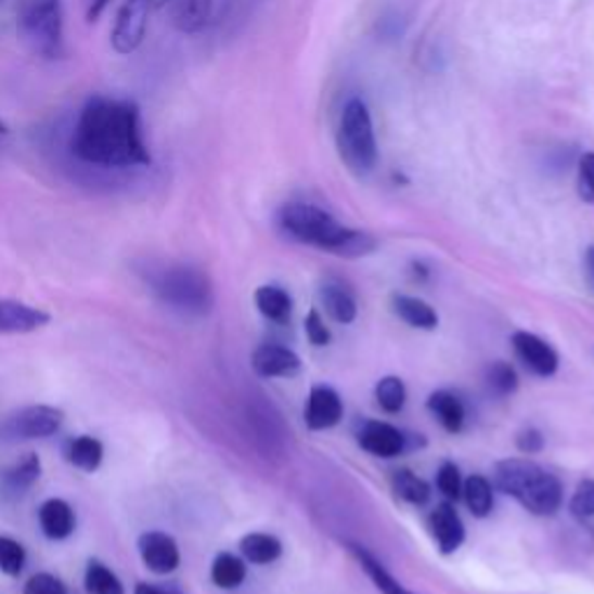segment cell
Masks as SVG:
<instances>
[{
	"label": "cell",
	"instance_id": "1",
	"mask_svg": "<svg viewBox=\"0 0 594 594\" xmlns=\"http://www.w3.org/2000/svg\"><path fill=\"white\" fill-rule=\"evenodd\" d=\"M70 152L87 165L130 170L152 165L142 133V114L133 101L91 95L73 128Z\"/></svg>",
	"mask_w": 594,
	"mask_h": 594
},
{
	"label": "cell",
	"instance_id": "2",
	"mask_svg": "<svg viewBox=\"0 0 594 594\" xmlns=\"http://www.w3.org/2000/svg\"><path fill=\"white\" fill-rule=\"evenodd\" d=\"M279 228L290 240L339 258H365L376 251V240L365 230L344 225L330 211L309 203H288L279 209Z\"/></svg>",
	"mask_w": 594,
	"mask_h": 594
},
{
	"label": "cell",
	"instance_id": "3",
	"mask_svg": "<svg viewBox=\"0 0 594 594\" xmlns=\"http://www.w3.org/2000/svg\"><path fill=\"white\" fill-rule=\"evenodd\" d=\"M494 488L514 498L532 516H555L565 500L559 478L527 457H506L494 465Z\"/></svg>",
	"mask_w": 594,
	"mask_h": 594
},
{
	"label": "cell",
	"instance_id": "4",
	"mask_svg": "<svg viewBox=\"0 0 594 594\" xmlns=\"http://www.w3.org/2000/svg\"><path fill=\"white\" fill-rule=\"evenodd\" d=\"M16 36L30 54L56 61L65 54V12L61 0H16Z\"/></svg>",
	"mask_w": 594,
	"mask_h": 594
},
{
	"label": "cell",
	"instance_id": "5",
	"mask_svg": "<svg viewBox=\"0 0 594 594\" xmlns=\"http://www.w3.org/2000/svg\"><path fill=\"white\" fill-rule=\"evenodd\" d=\"M337 154L356 177H367L378 165V144L367 103L353 95L344 103L337 124Z\"/></svg>",
	"mask_w": 594,
	"mask_h": 594
},
{
	"label": "cell",
	"instance_id": "6",
	"mask_svg": "<svg viewBox=\"0 0 594 594\" xmlns=\"http://www.w3.org/2000/svg\"><path fill=\"white\" fill-rule=\"evenodd\" d=\"M148 286L168 307L203 317L214 307L209 276L193 266H165L148 272Z\"/></svg>",
	"mask_w": 594,
	"mask_h": 594
},
{
	"label": "cell",
	"instance_id": "7",
	"mask_svg": "<svg viewBox=\"0 0 594 594\" xmlns=\"http://www.w3.org/2000/svg\"><path fill=\"white\" fill-rule=\"evenodd\" d=\"M152 10L154 0H124L109 33V44L119 56L133 54L142 47Z\"/></svg>",
	"mask_w": 594,
	"mask_h": 594
},
{
	"label": "cell",
	"instance_id": "8",
	"mask_svg": "<svg viewBox=\"0 0 594 594\" xmlns=\"http://www.w3.org/2000/svg\"><path fill=\"white\" fill-rule=\"evenodd\" d=\"M356 437L362 451L386 460L414 451L416 446H425V439L421 435H406L384 421H362L358 425Z\"/></svg>",
	"mask_w": 594,
	"mask_h": 594
},
{
	"label": "cell",
	"instance_id": "9",
	"mask_svg": "<svg viewBox=\"0 0 594 594\" xmlns=\"http://www.w3.org/2000/svg\"><path fill=\"white\" fill-rule=\"evenodd\" d=\"M63 423V411L54 406H26L20 414L10 416L0 432L8 439H44L59 432Z\"/></svg>",
	"mask_w": 594,
	"mask_h": 594
},
{
	"label": "cell",
	"instance_id": "10",
	"mask_svg": "<svg viewBox=\"0 0 594 594\" xmlns=\"http://www.w3.org/2000/svg\"><path fill=\"white\" fill-rule=\"evenodd\" d=\"M511 344H514V351L520 358L522 365L532 374L541 378L555 376L559 367V356L546 339L527 333V330H518V333H514V337H511Z\"/></svg>",
	"mask_w": 594,
	"mask_h": 594
},
{
	"label": "cell",
	"instance_id": "11",
	"mask_svg": "<svg viewBox=\"0 0 594 594\" xmlns=\"http://www.w3.org/2000/svg\"><path fill=\"white\" fill-rule=\"evenodd\" d=\"M427 527H430V534L441 555H453L462 548V543H465V522H462L460 514L455 511V504L449 500L432 508L430 518H427Z\"/></svg>",
	"mask_w": 594,
	"mask_h": 594
},
{
	"label": "cell",
	"instance_id": "12",
	"mask_svg": "<svg viewBox=\"0 0 594 594\" xmlns=\"http://www.w3.org/2000/svg\"><path fill=\"white\" fill-rule=\"evenodd\" d=\"M344 418V402L339 392L330 386H313L305 406V423L309 430H330Z\"/></svg>",
	"mask_w": 594,
	"mask_h": 594
},
{
	"label": "cell",
	"instance_id": "13",
	"mask_svg": "<svg viewBox=\"0 0 594 594\" xmlns=\"http://www.w3.org/2000/svg\"><path fill=\"white\" fill-rule=\"evenodd\" d=\"M251 367L262 378H290L302 370V360L282 344H260L251 356Z\"/></svg>",
	"mask_w": 594,
	"mask_h": 594
},
{
	"label": "cell",
	"instance_id": "14",
	"mask_svg": "<svg viewBox=\"0 0 594 594\" xmlns=\"http://www.w3.org/2000/svg\"><path fill=\"white\" fill-rule=\"evenodd\" d=\"M138 548L142 555V563L160 576L172 573L181 563L177 541L165 532H144L138 541Z\"/></svg>",
	"mask_w": 594,
	"mask_h": 594
},
{
	"label": "cell",
	"instance_id": "15",
	"mask_svg": "<svg viewBox=\"0 0 594 594\" xmlns=\"http://www.w3.org/2000/svg\"><path fill=\"white\" fill-rule=\"evenodd\" d=\"M49 323V313L16 300H0V335L36 333Z\"/></svg>",
	"mask_w": 594,
	"mask_h": 594
},
{
	"label": "cell",
	"instance_id": "16",
	"mask_svg": "<svg viewBox=\"0 0 594 594\" xmlns=\"http://www.w3.org/2000/svg\"><path fill=\"white\" fill-rule=\"evenodd\" d=\"M319 295H321V305H323L325 313L335 323L349 325L356 321V317H358L356 295L349 286L339 282V279H327V282H323Z\"/></svg>",
	"mask_w": 594,
	"mask_h": 594
},
{
	"label": "cell",
	"instance_id": "17",
	"mask_svg": "<svg viewBox=\"0 0 594 594\" xmlns=\"http://www.w3.org/2000/svg\"><path fill=\"white\" fill-rule=\"evenodd\" d=\"M427 411L439 421L446 432L460 435L465 430L467 423V409L465 402H462L455 392L451 390H437L427 398Z\"/></svg>",
	"mask_w": 594,
	"mask_h": 594
},
{
	"label": "cell",
	"instance_id": "18",
	"mask_svg": "<svg viewBox=\"0 0 594 594\" xmlns=\"http://www.w3.org/2000/svg\"><path fill=\"white\" fill-rule=\"evenodd\" d=\"M349 546V553L356 557V563L360 565V569L367 573V579L374 583V587L382 594H416L406 590L395 576L384 567V563L378 557H374L365 546H360V543H346Z\"/></svg>",
	"mask_w": 594,
	"mask_h": 594
},
{
	"label": "cell",
	"instance_id": "19",
	"mask_svg": "<svg viewBox=\"0 0 594 594\" xmlns=\"http://www.w3.org/2000/svg\"><path fill=\"white\" fill-rule=\"evenodd\" d=\"M38 520L47 539H68L75 532V511L68 502L63 500H47L40 511H38Z\"/></svg>",
	"mask_w": 594,
	"mask_h": 594
},
{
	"label": "cell",
	"instance_id": "20",
	"mask_svg": "<svg viewBox=\"0 0 594 594\" xmlns=\"http://www.w3.org/2000/svg\"><path fill=\"white\" fill-rule=\"evenodd\" d=\"M172 24L177 30L193 36L211 20V0H172Z\"/></svg>",
	"mask_w": 594,
	"mask_h": 594
},
{
	"label": "cell",
	"instance_id": "21",
	"mask_svg": "<svg viewBox=\"0 0 594 594\" xmlns=\"http://www.w3.org/2000/svg\"><path fill=\"white\" fill-rule=\"evenodd\" d=\"M392 311L398 317L418 330H435L439 325L437 311L427 305L421 297H411V295H392Z\"/></svg>",
	"mask_w": 594,
	"mask_h": 594
},
{
	"label": "cell",
	"instance_id": "22",
	"mask_svg": "<svg viewBox=\"0 0 594 594\" xmlns=\"http://www.w3.org/2000/svg\"><path fill=\"white\" fill-rule=\"evenodd\" d=\"M254 300L262 317L272 323L284 325L293 317V297L282 286H260Z\"/></svg>",
	"mask_w": 594,
	"mask_h": 594
},
{
	"label": "cell",
	"instance_id": "23",
	"mask_svg": "<svg viewBox=\"0 0 594 594\" xmlns=\"http://www.w3.org/2000/svg\"><path fill=\"white\" fill-rule=\"evenodd\" d=\"M103 455H105L103 443L89 435H81V437L70 439L68 443H65V460H68L73 467H77L81 472L93 474L98 467L103 465Z\"/></svg>",
	"mask_w": 594,
	"mask_h": 594
},
{
	"label": "cell",
	"instance_id": "24",
	"mask_svg": "<svg viewBox=\"0 0 594 594\" xmlns=\"http://www.w3.org/2000/svg\"><path fill=\"white\" fill-rule=\"evenodd\" d=\"M40 474H42L40 457L36 453H28L3 474V492L10 494V498H20V494H24L33 483L38 481Z\"/></svg>",
	"mask_w": 594,
	"mask_h": 594
},
{
	"label": "cell",
	"instance_id": "25",
	"mask_svg": "<svg viewBox=\"0 0 594 594\" xmlns=\"http://www.w3.org/2000/svg\"><path fill=\"white\" fill-rule=\"evenodd\" d=\"M240 551H242L246 563L272 565V563H276L279 557H282L284 546H282V541H279L276 537H272V534L254 532V534H246L240 541Z\"/></svg>",
	"mask_w": 594,
	"mask_h": 594
},
{
	"label": "cell",
	"instance_id": "26",
	"mask_svg": "<svg viewBox=\"0 0 594 594\" xmlns=\"http://www.w3.org/2000/svg\"><path fill=\"white\" fill-rule=\"evenodd\" d=\"M462 500H465V504L469 506V511L476 518H488L494 506L492 483L481 474L469 476L467 481L462 483Z\"/></svg>",
	"mask_w": 594,
	"mask_h": 594
},
{
	"label": "cell",
	"instance_id": "27",
	"mask_svg": "<svg viewBox=\"0 0 594 594\" xmlns=\"http://www.w3.org/2000/svg\"><path fill=\"white\" fill-rule=\"evenodd\" d=\"M246 581V565L233 553H219L211 563V583L221 590H237Z\"/></svg>",
	"mask_w": 594,
	"mask_h": 594
},
{
	"label": "cell",
	"instance_id": "28",
	"mask_svg": "<svg viewBox=\"0 0 594 594\" xmlns=\"http://www.w3.org/2000/svg\"><path fill=\"white\" fill-rule=\"evenodd\" d=\"M392 490L400 500H404L406 504H414V506H423L432 498L430 486H427L421 476H416L409 469H398L392 474Z\"/></svg>",
	"mask_w": 594,
	"mask_h": 594
},
{
	"label": "cell",
	"instance_id": "29",
	"mask_svg": "<svg viewBox=\"0 0 594 594\" xmlns=\"http://www.w3.org/2000/svg\"><path fill=\"white\" fill-rule=\"evenodd\" d=\"M85 585L89 594H126L119 576L114 573L107 565H103L101 559H89Z\"/></svg>",
	"mask_w": 594,
	"mask_h": 594
},
{
	"label": "cell",
	"instance_id": "30",
	"mask_svg": "<svg viewBox=\"0 0 594 594\" xmlns=\"http://www.w3.org/2000/svg\"><path fill=\"white\" fill-rule=\"evenodd\" d=\"M376 402L386 414H400L406 404V386L400 376H384L374 388Z\"/></svg>",
	"mask_w": 594,
	"mask_h": 594
},
{
	"label": "cell",
	"instance_id": "31",
	"mask_svg": "<svg viewBox=\"0 0 594 594\" xmlns=\"http://www.w3.org/2000/svg\"><path fill=\"white\" fill-rule=\"evenodd\" d=\"M486 382L490 392L498 395V398H508V395H514L518 390V374L504 360L492 362L486 372Z\"/></svg>",
	"mask_w": 594,
	"mask_h": 594
},
{
	"label": "cell",
	"instance_id": "32",
	"mask_svg": "<svg viewBox=\"0 0 594 594\" xmlns=\"http://www.w3.org/2000/svg\"><path fill=\"white\" fill-rule=\"evenodd\" d=\"M26 565V551L20 541L0 537V571L8 576H20Z\"/></svg>",
	"mask_w": 594,
	"mask_h": 594
},
{
	"label": "cell",
	"instance_id": "33",
	"mask_svg": "<svg viewBox=\"0 0 594 594\" xmlns=\"http://www.w3.org/2000/svg\"><path fill=\"white\" fill-rule=\"evenodd\" d=\"M462 476L455 462H443L437 472V488L449 502H457L462 498Z\"/></svg>",
	"mask_w": 594,
	"mask_h": 594
},
{
	"label": "cell",
	"instance_id": "34",
	"mask_svg": "<svg viewBox=\"0 0 594 594\" xmlns=\"http://www.w3.org/2000/svg\"><path fill=\"white\" fill-rule=\"evenodd\" d=\"M569 511L576 518H592L594 516V478H585V481L579 483V488L573 490Z\"/></svg>",
	"mask_w": 594,
	"mask_h": 594
},
{
	"label": "cell",
	"instance_id": "35",
	"mask_svg": "<svg viewBox=\"0 0 594 594\" xmlns=\"http://www.w3.org/2000/svg\"><path fill=\"white\" fill-rule=\"evenodd\" d=\"M305 335L313 346H327L333 335H330V327L325 325L323 317L319 313V309H311L305 319Z\"/></svg>",
	"mask_w": 594,
	"mask_h": 594
},
{
	"label": "cell",
	"instance_id": "36",
	"mask_svg": "<svg viewBox=\"0 0 594 594\" xmlns=\"http://www.w3.org/2000/svg\"><path fill=\"white\" fill-rule=\"evenodd\" d=\"M579 195L594 205V152H587L579 160Z\"/></svg>",
	"mask_w": 594,
	"mask_h": 594
},
{
	"label": "cell",
	"instance_id": "37",
	"mask_svg": "<svg viewBox=\"0 0 594 594\" xmlns=\"http://www.w3.org/2000/svg\"><path fill=\"white\" fill-rule=\"evenodd\" d=\"M24 594H68V587H65L54 573H36L33 579L26 583Z\"/></svg>",
	"mask_w": 594,
	"mask_h": 594
},
{
	"label": "cell",
	"instance_id": "38",
	"mask_svg": "<svg viewBox=\"0 0 594 594\" xmlns=\"http://www.w3.org/2000/svg\"><path fill=\"white\" fill-rule=\"evenodd\" d=\"M516 446L525 455H537L543 451L546 439H543V435L537 430V427H525V430H520L516 437Z\"/></svg>",
	"mask_w": 594,
	"mask_h": 594
},
{
	"label": "cell",
	"instance_id": "39",
	"mask_svg": "<svg viewBox=\"0 0 594 594\" xmlns=\"http://www.w3.org/2000/svg\"><path fill=\"white\" fill-rule=\"evenodd\" d=\"M135 594H184L175 585H154V583H140L135 587Z\"/></svg>",
	"mask_w": 594,
	"mask_h": 594
},
{
	"label": "cell",
	"instance_id": "40",
	"mask_svg": "<svg viewBox=\"0 0 594 594\" xmlns=\"http://www.w3.org/2000/svg\"><path fill=\"white\" fill-rule=\"evenodd\" d=\"M112 3V0H93V5L89 8L87 12V20L89 22H98V16H101L105 12V8Z\"/></svg>",
	"mask_w": 594,
	"mask_h": 594
},
{
	"label": "cell",
	"instance_id": "41",
	"mask_svg": "<svg viewBox=\"0 0 594 594\" xmlns=\"http://www.w3.org/2000/svg\"><path fill=\"white\" fill-rule=\"evenodd\" d=\"M585 268H587L590 284L594 286V246H590V249H587V254H585Z\"/></svg>",
	"mask_w": 594,
	"mask_h": 594
},
{
	"label": "cell",
	"instance_id": "42",
	"mask_svg": "<svg viewBox=\"0 0 594 594\" xmlns=\"http://www.w3.org/2000/svg\"><path fill=\"white\" fill-rule=\"evenodd\" d=\"M172 0H154V8H165V5H170Z\"/></svg>",
	"mask_w": 594,
	"mask_h": 594
},
{
	"label": "cell",
	"instance_id": "43",
	"mask_svg": "<svg viewBox=\"0 0 594 594\" xmlns=\"http://www.w3.org/2000/svg\"><path fill=\"white\" fill-rule=\"evenodd\" d=\"M5 135H8V126L0 121V138H5Z\"/></svg>",
	"mask_w": 594,
	"mask_h": 594
}]
</instances>
